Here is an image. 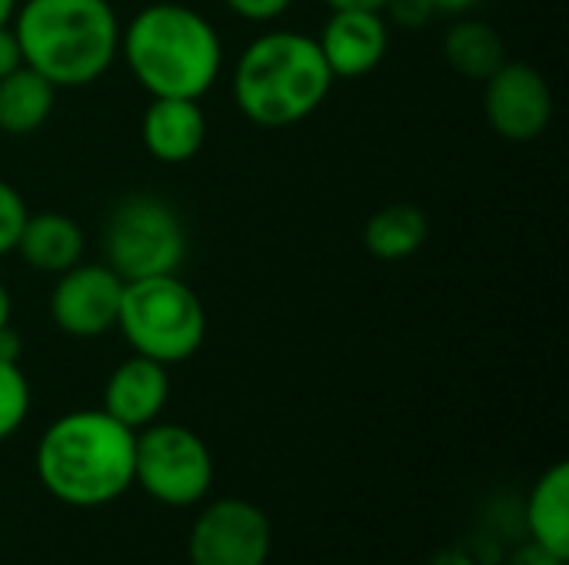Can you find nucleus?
Segmentation results:
<instances>
[{"mask_svg": "<svg viewBox=\"0 0 569 565\" xmlns=\"http://www.w3.org/2000/svg\"><path fill=\"white\" fill-rule=\"evenodd\" d=\"M120 57L150 97L203 100L223 70L220 30L180 0H153L120 27Z\"/></svg>", "mask_w": 569, "mask_h": 565, "instance_id": "1", "label": "nucleus"}, {"mask_svg": "<svg viewBox=\"0 0 569 565\" xmlns=\"http://www.w3.org/2000/svg\"><path fill=\"white\" fill-rule=\"evenodd\" d=\"M120 27L110 0H20L10 20L23 67L57 90L97 83L120 57Z\"/></svg>", "mask_w": 569, "mask_h": 565, "instance_id": "2", "label": "nucleus"}, {"mask_svg": "<svg viewBox=\"0 0 569 565\" xmlns=\"http://www.w3.org/2000/svg\"><path fill=\"white\" fill-rule=\"evenodd\" d=\"M137 433L103 410H77L53 420L37 443L43 490L77 509L120 500L133 483Z\"/></svg>", "mask_w": 569, "mask_h": 565, "instance_id": "3", "label": "nucleus"}, {"mask_svg": "<svg viewBox=\"0 0 569 565\" xmlns=\"http://www.w3.org/2000/svg\"><path fill=\"white\" fill-rule=\"evenodd\" d=\"M333 90V73L313 37L300 30H263L233 60L230 93L237 110L267 130L313 117Z\"/></svg>", "mask_w": 569, "mask_h": 565, "instance_id": "4", "label": "nucleus"}, {"mask_svg": "<svg viewBox=\"0 0 569 565\" xmlns=\"http://www.w3.org/2000/svg\"><path fill=\"white\" fill-rule=\"evenodd\" d=\"M117 330L137 356L163 366L187 363L207 340V310L190 283L177 273L123 283Z\"/></svg>", "mask_w": 569, "mask_h": 565, "instance_id": "5", "label": "nucleus"}, {"mask_svg": "<svg viewBox=\"0 0 569 565\" xmlns=\"http://www.w3.org/2000/svg\"><path fill=\"white\" fill-rule=\"evenodd\" d=\"M103 263L123 280L177 273L187 260V226L173 203L153 193L120 196L100 233Z\"/></svg>", "mask_w": 569, "mask_h": 565, "instance_id": "6", "label": "nucleus"}, {"mask_svg": "<svg viewBox=\"0 0 569 565\" xmlns=\"http://www.w3.org/2000/svg\"><path fill=\"white\" fill-rule=\"evenodd\" d=\"M133 483L163 506L183 509L200 503L213 483L207 443L180 423H150L137 433Z\"/></svg>", "mask_w": 569, "mask_h": 565, "instance_id": "7", "label": "nucleus"}, {"mask_svg": "<svg viewBox=\"0 0 569 565\" xmlns=\"http://www.w3.org/2000/svg\"><path fill=\"white\" fill-rule=\"evenodd\" d=\"M550 80L527 60H510L483 80V113L497 137L507 143H533L553 123Z\"/></svg>", "mask_w": 569, "mask_h": 565, "instance_id": "8", "label": "nucleus"}, {"mask_svg": "<svg viewBox=\"0 0 569 565\" xmlns=\"http://www.w3.org/2000/svg\"><path fill=\"white\" fill-rule=\"evenodd\" d=\"M273 543L270 519L247 500H217L190 529L193 565H267Z\"/></svg>", "mask_w": 569, "mask_h": 565, "instance_id": "9", "label": "nucleus"}, {"mask_svg": "<svg viewBox=\"0 0 569 565\" xmlns=\"http://www.w3.org/2000/svg\"><path fill=\"white\" fill-rule=\"evenodd\" d=\"M123 280L107 263H77L50 290V320L73 340H97L117 330Z\"/></svg>", "mask_w": 569, "mask_h": 565, "instance_id": "10", "label": "nucleus"}, {"mask_svg": "<svg viewBox=\"0 0 569 565\" xmlns=\"http://www.w3.org/2000/svg\"><path fill=\"white\" fill-rule=\"evenodd\" d=\"M333 80L373 73L390 50V23L377 10H330L313 37Z\"/></svg>", "mask_w": 569, "mask_h": 565, "instance_id": "11", "label": "nucleus"}, {"mask_svg": "<svg viewBox=\"0 0 569 565\" xmlns=\"http://www.w3.org/2000/svg\"><path fill=\"white\" fill-rule=\"evenodd\" d=\"M167 400H170V373H167V366L133 353L130 360H123L110 373V380L103 386V406L100 410L110 413L127 430L140 433L143 426L160 420Z\"/></svg>", "mask_w": 569, "mask_h": 565, "instance_id": "12", "label": "nucleus"}, {"mask_svg": "<svg viewBox=\"0 0 569 565\" xmlns=\"http://www.w3.org/2000/svg\"><path fill=\"white\" fill-rule=\"evenodd\" d=\"M140 140L157 163H190L207 143V113L200 100L150 97L140 120Z\"/></svg>", "mask_w": 569, "mask_h": 565, "instance_id": "13", "label": "nucleus"}, {"mask_svg": "<svg viewBox=\"0 0 569 565\" xmlns=\"http://www.w3.org/2000/svg\"><path fill=\"white\" fill-rule=\"evenodd\" d=\"M13 253L30 270L47 273V276H60L63 270L83 263L87 236L73 216H67L60 210H40V213H27Z\"/></svg>", "mask_w": 569, "mask_h": 565, "instance_id": "14", "label": "nucleus"}, {"mask_svg": "<svg viewBox=\"0 0 569 565\" xmlns=\"http://www.w3.org/2000/svg\"><path fill=\"white\" fill-rule=\"evenodd\" d=\"M527 529L533 536V546L563 565L569 559V466H550L530 500H527Z\"/></svg>", "mask_w": 569, "mask_h": 565, "instance_id": "15", "label": "nucleus"}, {"mask_svg": "<svg viewBox=\"0 0 569 565\" xmlns=\"http://www.w3.org/2000/svg\"><path fill=\"white\" fill-rule=\"evenodd\" d=\"M57 107V87L30 67H17L0 77V133L30 137L37 133Z\"/></svg>", "mask_w": 569, "mask_h": 565, "instance_id": "16", "label": "nucleus"}, {"mask_svg": "<svg viewBox=\"0 0 569 565\" xmlns=\"http://www.w3.org/2000/svg\"><path fill=\"white\" fill-rule=\"evenodd\" d=\"M430 236V220L413 203L380 206L363 226V246L380 263H400L423 250Z\"/></svg>", "mask_w": 569, "mask_h": 565, "instance_id": "17", "label": "nucleus"}, {"mask_svg": "<svg viewBox=\"0 0 569 565\" xmlns=\"http://www.w3.org/2000/svg\"><path fill=\"white\" fill-rule=\"evenodd\" d=\"M443 57L460 77L483 83L507 63V43L493 23L463 17L443 33Z\"/></svg>", "mask_w": 569, "mask_h": 565, "instance_id": "18", "label": "nucleus"}, {"mask_svg": "<svg viewBox=\"0 0 569 565\" xmlns=\"http://www.w3.org/2000/svg\"><path fill=\"white\" fill-rule=\"evenodd\" d=\"M30 413V383L20 363L0 360V440L13 436Z\"/></svg>", "mask_w": 569, "mask_h": 565, "instance_id": "19", "label": "nucleus"}, {"mask_svg": "<svg viewBox=\"0 0 569 565\" xmlns=\"http://www.w3.org/2000/svg\"><path fill=\"white\" fill-rule=\"evenodd\" d=\"M27 200L20 196V190L7 180H0V260L10 256L17 250V236L23 230L27 220Z\"/></svg>", "mask_w": 569, "mask_h": 565, "instance_id": "20", "label": "nucleus"}, {"mask_svg": "<svg viewBox=\"0 0 569 565\" xmlns=\"http://www.w3.org/2000/svg\"><path fill=\"white\" fill-rule=\"evenodd\" d=\"M383 17H387V23H393L400 30H423L433 23L437 7H433V0H387Z\"/></svg>", "mask_w": 569, "mask_h": 565, "instance_id": "21", "label": "nucleus"}, {"mask_svg": "<svg viewBox=\"0 0 569 565\" xmlns=\"http://www.w3.org/2000/svg\"><path fill=\"white\" fill-rule=\"evenodd\" d=\"M223 7L247 23H273L293 7V0H223Z\"/></svg>", "mask_w": 569, "mask_h": 565, "instance_id": "22", "label": "nucleus"}, {"mask_svg": "<svg viewBox=\"0 0 569 565\" xmlns=\"http://www.w3.org/2000/svg\"><path fill=\"white\" fill-rule=\"evenodd\" d=\"M17 67H23L20 43H17V37H13L10 27H0V77L13 73Z\"/></svg>", "mask_w": 569, "mask_h": 565, "instance_id": "23", "label": "nucleus"}, {"mask_svg": "<svg viewBox=\"0 0 569 565\" xmlns=\"http://www.w3.org/2000/svg\"><path fill=\"white\" fill-rule=\"evenodd\" d=\"M20 336H17V330L13 326H3L0 330V360H7V363H20Z\"/></svg>", "mask_w": 569, "mask_h": 565, "instance_id": "24", "label": "nucleus"}, {"mask_svg": "<svg viewBox=\"0 0 569 565\" xmlns=\"http://www.w3.org/2000/svg\"><path fill=\"white\" fill-rule=\"evenodd\" d=\"M327 10H377L383 13L387 0H323Z\"/></svg>", "mask_w": 569, "mask_h": 565, "instance_id": "25", "label": "nucleus"}, {"mask_svg": "<svg viewBox=\"0 0 569 565\" xmlns=\"http://www.w3.org/2000/svg\"><path fill=\"white\" fill-rule=\"evenodd\" d=\"M483 0H433L437 13H470L473 7H480Z\"/></svg>", "mask_w": 569, "mask_h": 565, "instance_id": "26", "label": "nucleus"}, {"mask_svg": "<svg viewBox=\"0 0 569 565\" xmlns=\"http://www.w3.org/2000/svg\"><path fill=\"white\" fill-rule=\"evenodd\" d=\"M10 316H13V300H10V290L3 286V280H0V330L10 326Z\"/></svg>", "mask_w": 569, "mask_h": 565, "instance_id": "27", "label": "nucleus"}, {"mask_svg": "<svg viewBox=\"0 0 569 565\" xmlns=\"http://www.w3.org/2000/svg\"><path fill=\"white\" fill-rule=\"evenodd\" d=\"M17 3L20 0H0V27H10V20L17 13Z\"/></svg>", "mask_w": 569, "mask_h": 565, "instance_id": "28", "label": "nucleus"}]
</instances>
